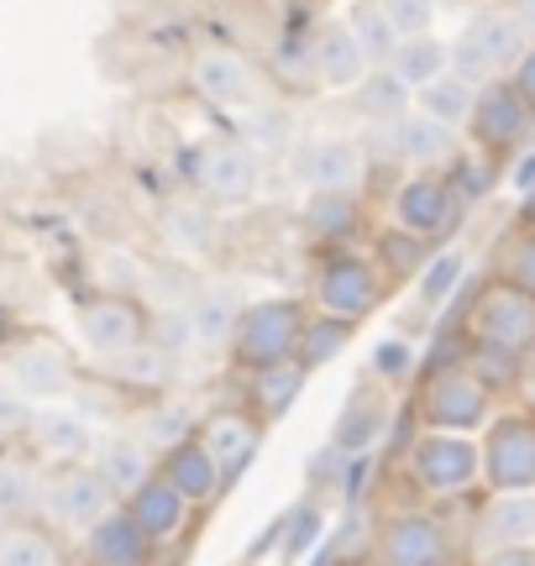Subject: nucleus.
Instances as JSON below:
<instances>
[{
	"label": "nucleus",
	"instance_id": "obj_4",
	"mask_svg": "<svg viewBox=\"0 0 535 566\" xmlns=\"http://www.w3.org/2000/svg\"><path fill=\"white\" fill-rule=\"evenodd\" d=\"M525 48H531L525 17H515V11H478L452 42V74H462L468 84L510 80V69L520 63Z\"/></svg>",
	"mask_w": 535,
	"mask_h": 566
},
{
	"label": "nucleus",
	"instance_id": "obj_37",
	"mask_svg": "<svg viewBox=\"0 0 535 566\" xmlns=\"http://www.w3.org/2000/svg\"><path fill=\"white\" fill-rule=\"evenodd\" d=\"M378 252H384L389 273H420V268L431 263V242H420V237H405V231H384Z\"/></svg>",
	"mask_w": 535,
	"mask_h": 566
},
{
	"label": "nucleus",
	"instance_id": "obj_24",
	"mask_svg": "<svg viewBox=\"0 0 535 566\" xmlns=\"http://www.w3.org/2000/svg\"><path fill=\"white\" fill-rule=\"evenodd\" d=\"M389 74L405 90H426L431 80H441V74H452V48L441 38H405L399 48H394V59H389Z\"/></svg>",
	"mask_w": 535,
	"mask_h": 566
},
{
	"label": "nucleus",
	"instance_id": "obj_20",
	"mask_svg": "<svg viewBox=\"0 0 535 566\" xmlns=\"http://www.w3.org/2000/svg\"><path fill=\"white\" fill-rule=\"evenodd\" d=\"M200 189L221 205H242L258 195V158L237 142H221L200 158Z\"/></svg>",
	"mask_w": 535,
	"mask_h": 566
},
{
	"label": "nucleus",
	"instance_id": "obj_19",
	"mask_svg": "<svg viewBox=\"0 0 535 566\" xmlns=\"http://www.w3.org/2000/svg\"><path fill=\"white\" fill-rule=\"evenodd\" d=\"M189 80H195V95L210 105H248L252 101V69L231 48H206L189 63Z\"/></svg>",
	"mask_w": 535,
	"mask_h": 566
},
{
	"label": "nucleus",
	"instance_id": "obj_12",
	"mask_svg": "<svg viewBox=\"0 0 535 566\" xmlns=\"http://www.w3.org/2000/svg\"><path fill=\"white\" fill-rule=\"evenodd\" d=\"M74 331H80V342L90 346V352L122 357V352H137V346H143L147 315H143V304L126 300V294H95V300L80 304Z\"/></svg>",
	"mask_w": 535,
	"mask_h": 566
},
{
	"label": "nucleus",
	"instance_id": "obj_30",
	"mask_svg": "<svg viewBox=\"0 0 535 566\" xmlns=\"http://www.w3.org/2000/svg\"><path fill=\"white\" fill-rule=\"evenodd\" d=\"M0 566H63V551L38 525H6L0 530Z\"/></svg>",
	"mask_w": 535,
	"mask_h": 566
},
{
	"label": "nucleus",
	"instance_id": "obj_5",
	"mask_svg": "<svg viewBox=\"0 0 535 566\" xmlns=\"http://www.w3.org/2000/svg\"><path fill=\"white\" fill-rule=\"evenodd\" d=\"M405 472L426 499H462L483 483V451H478L473 436L420 430L405 451Z\"/></svg>",
	"mask_w": 535,
	"mask_h": 566
},
{
	"label": "nucleus",
	"instance_id": "obj_40",
	"mask_svg": "<svg viewBox=\"0 0 535 566\" xmlns=\"http://www.w3.org/2000/svg\"><path fill=\"white\" fill-rule=\"evenodd\" d=\"M504 279L535 289V226L531 231H520L515 242H510V252H504Z\"/></svg>",
	"mask_w": 535,
	"mask_h": 566
},
{
	"label": "nucleus",
	"instance_id": "obj_28",
	"mask_svg": "<svg viewBox=\"0 0 535 566\" xmlns=\"http://www.w3.org/2000/svg\"><path fill=\"white\" fill-rule=\"evenodd\" d=\"M352 331H357V325L336 321V315H310L305 331H300V346H294V363L305 367V373L331 367L352 346Z\"/></svg>",
	"mask_w": 535,
	"mask_h": 566
},
{
	"label": "nucleus",
	"instance_id": "obj_7",
	"mask_svg": "<svg viewBox=\"0 0 535 566\" xmlns=\"http://www.w3.org/2000/svg\"><path fill=\"white\" fill-rule=\"evenodd\" d=\"M457 226H462V195H457L452 179L415 174V179L399 184V195H394V231L436 247V242H447Z\"/></svg>",
	"mask_w": 535,
	"mask_h": 566
},
{
	"label": "nucleus",
	"instance_id": "obj_44",
	"mask_svg": "<svg viewBox=\"0 0 535 566\" xmlns=\"http://www.w3.org/2000/svg\"><path fill=\"white\" fill-rule=\"evenodd\" d=\"M531 184H535V158H531V163H520V168H515V189H531Z\"/></svg>",
	"mask_w": 535,
	"mask_h": 566
},
{
	"label": "nucleus",
	"instance_id": "obj_33",
	"mask_svg": "<svg viewBox=\"0 0 535 566\" xmlns=\"http://www.w3.org/2000/svg\"><path fill=\"white\" fill-rule=\"evenodd\" d=\"M32 430H38L42 457H80L84 446H90V424H84L80 415H63V409L38 415V420H32Z\"/></svg>",
	"mask_w": 535,
	"mask_h": 566
},
{
	"label": "nucleus",
	"instance_id": "obj_22",
	"mask_svg": "<svg viewBox=\"0 0 535 566\" xmlns=\"http://www.w3.org/2000/svg\"><path fill=\"white\" fill-rule=\"evenodd\" d=\"M315 69H321V80L336 84V90H357V84L368 80V53L357 48L347 21H336V27H326V32L315 38Z\"/></svg>",
	"mask_w": 535,
	"mask_h": 566
},
{
	"label": "nucleus",
	"instance_id": "obj_18",
	"mask_svg": "<svg viewBox=\"0 0 535 566\" xmlns=\"http://www.w3.org/2000/svg\"><path fill=\"white\" fill-rule=\"evenodd\" d=\"M11 384L21 394H32V399H59L69 394L74 384V363H69V352L53 342H27L11 352Z\"/></svg>",
	"mask_w": 535,
	"mask_h": 566
},
{
	"label": "nucleus",
	"instance_id": "obj_17",
	"mask_svg": "<svg viewBox=\"0 0 535 566\" xmlns=\"http://www.w3.org/2000/svg\"><path fill=\"white\" fill-rule=\"evenodd\" d=\"M384 430H389V399H384V388L352 394L347 409L331 424V451L336 457H368L373 446L384 441Z\"/></svg>",
	"mask_w": 535,
	"mask_h": 566
},
{
	"label": "nucleus",
	"instance_id": "obj_11",
	"mask_svg": "<svg viewBox=\"0 0 535 566\" xmlns=\"http://www.w3.org/2000/svg\"><path fill=\"white\" fill-rule=\"evenodd\" d=\"M42 504H48V514H53V525L90 535V530L101 525V520L122 504V499L111 493V483H105L90 462H69L53 483L42 488Z\"/></svg>",
	"mask_w": 535,
	"mask_h": 566
},
{
	"label": "nucleus",
	"instance_id": "obj_31",
	"mask_svg": "<svg viewBox=\"0 0 535 566\" xmlns=\"http://www.w3.org/2000/svg\"><path fill=\"white\" fill-rule=\"evenodd\" d=\"M42 504V483L27 462H0V530L27 525V514Z\"/></svg>",
	"mask_w": 535,
	"mask_h": 566
},
{
	"label": "nucleus",
	"instance_id": "obj_1",
	"mask_svg": "<svg viewBox=\"0 0 535 566\" xmlns=\"http://www.w3.org/2000/svg\"><path fill=\"white\" fill-rule=\"evenodd\" d=\"M468 342L483 346V352H499V357H515V363H531L535 357V289L515 279H489L468 304Z\"/></svg>",
	"mask_w": 535,
	"mask_h": 566
},
{
	"label": "nucleus",
	"instance_id": "obj_10",
	"mask_svg": "<svg viewBox=\"0 0 535 566\" xmlns=\"http://www.w3.org/2000/svg\"><path fill=\"white\" fill-rule=\"evenodd\" d=\"M531 126H535V105L525 101L510 80L478 84L473 116H468V137H473L478 147L510 153V147H520V142L531 137Z\"/></svg>",
	"mask_w": 535,
	"mask_h": 566
},
{
	"label": "nucleus",
	"instance_id": "obj_26",
	"mask_svg": "<svg viewBox=\"0 0 535 566\" xmlns=\"http://www.w3.org/2000/svg\"><path fill=\"white\" fill-rule=\"evenodd\" d=\"M483 535L499 546H535V493H494L483 514Z\"/></svg>",
	"mask_w": 535,
	"mask_h": 566
},
{
	"label": "nucleus",
	"instance_id": "obj_32",
	"mask_svg": "<svg viewBox=\"0 0 535 566\" xmlns=\"http://www.w3.org/2000/svg\"><path fill=\"white\" fill-rule=\"evenodd\" d=\"M352 105H357L368 122H405V111H410V90L394 80L389 69H378V74H368V80L357 84Z\"/></svg>",
	"mask_w": 535,
	"mask_h": 566
},
{
	"label": "nucleus",
	"instance_id": "obj_38",
	"mask_svg": "<svg viewBox=\"0 0 535 566\" xmlns=\"http://www.w3.org/2000/svg\"><path fill=\"white\" fill-rule=\"evenodd\" d=\"M378 6H384V17L394 21L399 42H405V38H426V32H431L436 0H378Z\"/></svg>",
	"mask_w": 535,
	"mask_h": 566
},
{
	"label": "nucleus",
	"instance_id": "obj_13",
	"mask_svg": "<svg viewBox=\"0 0 535 566\" xmlns=\"http://www.w3.org/2000/svg\"><path fill=\"white\" fill-rule=\"evenodd\" d=\"M195 441L216 457L221 478L231 483V478L258 457V446H263V420H258L252 409H221V415H210V420L195 430Z\"/></svg>",
	"mask_w": 535,
	"mask_h": 566
},
{
	"label": "nucleus",
	"instance_id": "obj_8",
	"mask_svg": "<svg viewBox=\"0 0 535 566\" xmlns=\"http://www.w3.org/2000/svg\"><path fill=\"white\" fill-rule=\"evenodd\" d=\"M378 294H384V279L357 252H331L321 273H315V315H336L347 325H363L378 310Z\"/></svg>",
	"mask_w": 535,
	"mask_h": 566
},
{
	"label": "nucleus",
	"instance_id": "obj_29",
	"mask_svg": "<svg viewBox=\"0 0 535 566\" xmlns=\"http://www.w3.org/2000/svg\"><path fill=\"white\" fill-rule=\"evenodd\" d=\"M394 153L420 163V168H431V163H441L452 153V132L441 122H431V116H405V122H394Z\"/></svg>",
	"mask_w": 535,
	"mask_h": 566
},
{
	"label": "nucleus",
	"instance_id": "obj_9",
	"mask_svg": "<svg viewBox=\"0 0 535 566\" xmlns=\"http://www.w3.org/2000/svg\"><path fill=\"white\" fill-rule=\"evenodd\" d=\"M373 562L378 566H447L452 562V535L436 514L405 509L389 514L373 535Z\"/></svg>",
	"mask_w": 535,
	"mask_h": 566
},
{
	"label": "nucleus",
	"instance_id": "obj_43",
	"mask_svg": "<svg viewBox=\"0 0 535 566\" xmlns=\"http://www.w3.org/2000/svg\"><path fill=\"white\" fill-rule=\"evenodd\" d=\"M478 566H535V546H499V551H489Z\"/></svg>",
	"mask_w": 535,
	"mask_h": 566
},
{
	"label": "nucleus",
	"instance_id": "obj_15",
	"mask_svg": "<svg viewBox=\"0 0 535 566\" xmlns=\"http://www.w3.org/2000/svg\"><path fill=\"white\" fill-rule=\"evenodd\" d=\"M122 509L143 525V535L153 541V546H164V541H174V535H185V525H189V499L179 493V488H168V478H147L132 499H122Z\"/></svg>",
	"mask_w": 535,
	"mask_h": 566
},
{
	"label": "nucleus",
	"instance_id": "obj_2",
	"mask_svg": "<svg viewBox=\"0 0 535 566\" xmlns=\"http://www.w3.org/2000/svg\"><path fill=\"white\" fill-rule=\"evenodd\" d=\"M415 415L426 430H447V436H473L494 420V388L478 378L468 363H447L431 367L420 378L415 394Z\"/></svg>",
	"mask_w": 535,
	"mask_h": 566
},
{
	"label": "nucleus",
	"instance_id": "obj_27",
	"mask_svg": "<svg viewBox=\"0 0 535 566\" xmlns=\"http://www.w3.org/2000/svg\"><path fill=\"white\" fill-rule=\"evenodd\" d=\"M473 95H478V84H468L462 74H441V80H431L426 90H415L420 116L441 122L447 132H452V126H468V116H473Z\"/></svg>",
	"mask_w": 535,
	"mask_h": 566
},
{
	"label": "nucleus",
	"instance_id": "obj_21",
	"mask_svg": "<svg viewBox=\"0 0 535 566\" xmlns=\"http://www.w3.org/2000/svg\"><path fill=\"white\" fill-rule=\"evenodd\" d=\"M248 399H252V415L263 424L284 420L289 409L300 405V394H305L310 373L300 363H279V367H263V373H248Z\"/></svg>",
	"mask_w": 535,
	"mask_h": 566
},
{
	"label": "nucleus",
	"instance_id": "obj_42",
	"mask_svg": "<svg viewBox=\"0 0 535 566\" xmlns=\"http://www.w3.org/2000/svg\"><path fill=\"white\" fill-rule=\"evenodd\" d=\"M510 84H515L520 95H525V101L535 105V42H531V48H525V53H520V63H515V69H510Z\"/></svg>",
	"mask_w": 535,
	"mask_h": 566
},
{
	"label": "nucleus",
	"instance_id": "obj_34",
	"mask_svg": "<svg viewBox=\"0 0 535 566\" xmlns=\"http://www.w3.org/2000/svg\"><path fill=\"white\" fill-rule=\"evenodd\" d=\"M347 27H352V38H357V48L368 53V63H389L394 59L399 32H394V21L384 17V6H357Z\"/></svg>",
	"mask_w": 535,
	"mask_h": 566
},
{
	"label": "nucleus",
	"instance_id": "obj_25",
	"mask_svg": "<svg viewBox=\"0 0 535 566\" xmlns=\"http://www.w3.org/2000/svg\"><path fill=\"white\" fill-rule=\"evenodd\" d=\"M95 472H101L105 483H111V493L116 499H132L137 488L158 472V467L147 462V451L137 441H126V436H111V441H101V451H95Z\"/></svg>",
	"mask_w": 535,
	"mask_h": 566
},
{
	"label": "nucleus",
	"instance_id": "obj_41",
	"mask_svg": "<svg viewBox=\"0 0 535 566\" xmlns=\"http://www.w3.org/2000/svg\"><path fill=\"white\" fill-rule=\"evenodd\" d=\"M410 367H415V346L410 342H384L378 352H373V373H378L384 384H399Z\"/></svg>",
	"mask_w": 535,
	"mask_h": 566
},
{
	"label": "nucleus",
	"instance_id": "obj_6",
	"mask_svg": "<svg viewBox=\"0 0 535 566\" xmlns=\"http://www.w3.org/2000/svg\"><path fill=\"white\" fill-rule=\"evenodd\" d=\"M483 483L494 493H535V409H504L483 424Z\"/></svg>",
	"mask_w": 535,
	"mask_h": 566
},
{
	"label": "nucleus",
	"instance_id": "obj_39",
	"mask_svg": "<svg viewBox=\"0 0 535 566\" xmlns=\"http://www.w3.org/2000/svg\"><path fill=\"white\" fill-rule=\"evenodd\" d=\"M315 535H321V514H315L310 504L289 509V520H284V556H305V551L315 546Z\"/></svg>",
	"mask_w": 535,
	"mask_h": 566
},
{
	"label": "nucleus",
	"instance_id": "obj_3",
	"mask_svg": "<svg viewBox=\"0 0 535 566\" xmlns=\"http://www.w3.org/2000/svg\"><path fill=\"white\" fill-rule=\"evenodd\" d=\"M310 310L300 300H258L248 310H237L231 325V357L242 373H263V367L294 363V346L305 331Z\"/></svg>",
	"mask_w": 535,
	"mask_h": 566
},
{
	"label": "nucleus",
	"instance_id": "obj_14",
	"mask_svg": "<svg viewBox=\"0 0 535 566\" xmlns=\"http://www.w3.org/2000/svg\"><path fill=\"white\" fill-rule=\"evenodd\" d=\"M153 551L158 546L147 541L143 525L122 504L84 535V566H153Z\"/></svg>",
	"mask_w": 535,
	"mask_h": 566
},
{
	"label": "nucleus",
	"instance_id": "obj_35",
	"mask_svg": "<svg viewBox=\"0 0 535 566\" xmlns=\"http://www.w3.org/2000/svg\"><path fill=\"white\" fill-rule=\"evenodd\" d=\"M305 221L315 237H347L352 226H357V200H352V189L315 195V200L305 205Z\"/></svg>",
	"mask_w": 535,
	"mask_h": 566
},
{
	"label": "nucleus",
	"instance_id": "obj_36",
	"mask_svg": "<svg viewBox=\"0 0 535 566\" xmlns=\"http://www.w3.org/2000/svg\"><path fill=\"white\" fill-rule=\"evenodd\" d=\"M415 279H420V300H426V304L452 300V289L462 283V258H457V252H436V258L420 268Z\"/></svg>",
	"mask_w": 535,
	"mask_h": 566
},
{
	"label": "nucleus",
	"instance_id": "obj_23",
	"mask_svg": "<svg viewBox=\"0 0 535 566\" xmlns=\"http://www.w3.org/2000/svg\"><path fill=\"white\" fill-rule=\"evenodd\" d=\"M300 168H305V179L315 195H331V189H352V184H357L363 153H357L347 137H321V142H310V153Z\"/></svg>",
	"mask_w": 535,
	"mask_h": 566
},
{
	"label": "nucleus",
	"instance_id": "obj_16",
	"mask_svg": "<svg viewBox=\"0 0 535 566\" xmlns=\"http://www.w3.org/2000/svg\"><path fill=\"white\" fill-rule=\"evenodd\" d=\"M158 478H168V488H179L189 504H210V499L227 488V478H221L216 457H210L195 436H179V441L168 446L164 462H158Z\"/></svg>",
	"mask_w": 535,
	"mask_h": 566
}]
</instances>
